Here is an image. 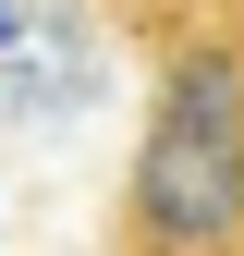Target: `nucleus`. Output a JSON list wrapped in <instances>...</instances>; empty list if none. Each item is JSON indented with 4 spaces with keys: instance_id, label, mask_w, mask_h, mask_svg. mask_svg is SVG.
I'll return each instance as SVG.
<instances>
[{
    "instance_id": "f257e3e1",
    "label": "nucleus",
    "mask_w": 244,
    "mask_h": 256,
    "mask_svg": "<svg viewBox=\"0 0 244 256\" xmlns=\"http://www.w3.org/2000/svg\"><path fill=\"white\" fill-rule=\"evenodd\" d=\"M146 24V122L110 256H244V0H122Z\"/></svg>"
}]
</instances>
